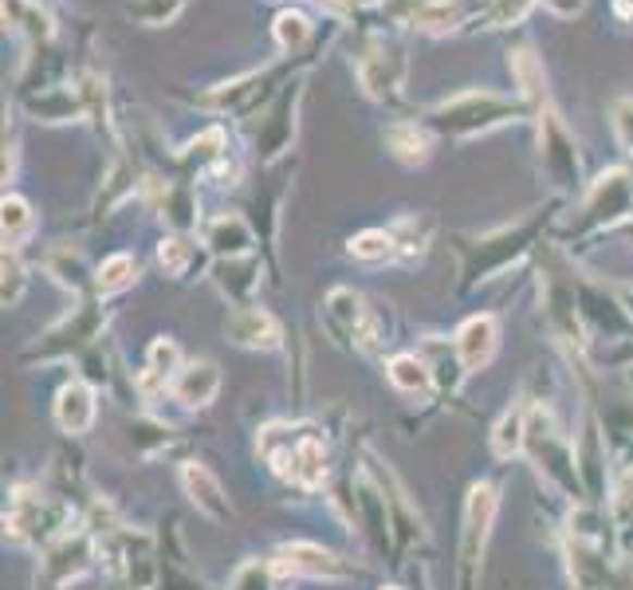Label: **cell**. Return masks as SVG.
I'll list each match as a JSON object with an SVG mask.
<instances>
[{
    "mask_svg": "<svg viewBox=\"0 0 633 590\" xmlns=\"http://www.w3.org/2000/svg\"><path fill=\"white\" fill-rule=\"evenodd\" d=\"M260 453L272 461L280 477L299 488H319L327 480V453L311 429H287V425H268L260 434Z\"/></svg>",
    "mask_w": 633,
    "mask_h": 590,
    "instance_id": "obj_1",
    "label": "cell"
},
{
    "mask_svg": "<svg viewBox=\"0 0 633 590\" xmlns=\"http://www.w3.org/2000/svg\"><path fill=\"white\" fill-rule=\"evenodd\" d=\"M520 114H523V103H511V99H504L496 91H464V95H452L449 103L433 106V126L445 130V135L469 138L508 123V118H520Z\"/></svg>",
    "mask_w": 633,
    "mask_h": 590,
    "instance_id": "obj_2",
    "label": "cell"
},
{
    "mask_svg": "<svg viewBox=\"0 0 633 590\" xmlns=\"http://www.w3.org/2000/svg\"><path fill=\"white\" fill-rule=\"evenodd\" d=\"M496 507H500L496 488L472 485L469 504H464V531H460V590H472V579H476V570H481L492 524H496Z\"/></svg>",
    "mask_w": 633,
    "mask_h": 590,
    "instance_id": "obj_3",
    "label": "cell"
},
{
    "mask_svg": "<svg viewBox=\"0 0 633 590\" xmlns=\"http://www.w3.org/2000/svg\"><path fill=\"white\" fill-rule=\"evenodd\" d=\"M532 456L539 461V468L547 473L551 485H559L562 492H579V473H574V449L555 434V425L547 414H532L528 422V445Z\"/></svg>",
    "mask_w": 633,
    "mask_h": 590,
    "instance_id": "obj_4",
    "label": "cell"
},
{
    "mask_svg": "<svg viewBox=\"0 0 633 590\" xmlns=\"http://www.w3.org/2000/svg\"><path fill=\"white\" fill-rule=\"evenodd\" d=\"M633 213V177L625 170H606L594 181L591 197L583 205V221L579 228H610Z\"/></svg>",
    "mask_w": 633,
    "mask_h": 590,
    "instance_id": "obj_5",
    "label": "cell"
},
{
    "mask_svg": "<svg viewBox=\"0 0 633 590\" xmlns=\"http://www.w3.org/2000/svg\"><path fill=\"white\" fill-rule=\"evenodd\" d=\"M539 150H543V170L551 177L555 186H574L579 181V146H574L571 130L562 126V118L551 111V106H543L539 111Z\"/></svg>",
    "mask_w": 633,
    "mask_h": 590,
    "instance_id": "obj_6",
    "label": "cell"
},
{
    "mask_svg": "<svg viewBox=\"0 0 633 590\" xmlns=\"http://www.w3.org/2000/svg\"><path fill=\"white\" fill-rule=\"evenodd\" d=\"M401 75H406V55H401L398 43H378L374 52H367L362 63H358V79H362L367 95H374V99H389V95L398 91Z\"/></svg>",
    "mask_w": 633,
    "mask_h": 590,
    "instance_id": "obj_7",
    "label": "cell"
},
{
    "mask_svg": "<svg viewBox=\"0 0 633 590\" xmlns=\"http://www.w3.org/2000/svg\"><path fill=\"white\" fill-rule=\"evenodd\" d=\"M532 228L535 225H523V228H516V233H496V237L481 240L476 256L464 260V276H469V280H488V272H500L508 260H516L523 249H528Z\"/></svg>",
    "mask_w": 633,
    "mask_h": 590,
    "instance_id": "obj_8",
    "label": "cell"
},
{
    "mask_svg": "<svg viewBox=\"0 0 633 590\" xmlns=\"http://www.w3.org/2000/svg\"><path fill=\"white\" fill-rule=\"evenodd\" d=\"M272 567L284 575H303V579H338L343 575V563L319 543H284Z\"/></svg>",
    "mask_w": 633,
    "mask_h": 590,
    "instance_id": "obj_9",
    "label": "cell"
},
{
    "mask_svg": "<svg viewBox=\"0 0 633 590\" xmlns=\"http://www.w3.org/2000/svg\"><path fill=\"white\" fill-rule=\"evenodd\" d=\"M500 347V327L492 315H472L457 331V359L464 371H484L492 363V354Z\"/></svg>",
    "mask_w": 633,
    "mask_h": 590,
    "instance_id": "obj_10",
    "label": "cell"
},
{
    "mask_svg": "<svg viewBox=\"0 0 633 590\" xmlns=\"http://www.w3.org/2000/svg\"><path fill=\"white\" fill-rule=\"evenodd\" d=\"M182 485L185 492H189V500L197 504V512L209 519H216V524H225V519H233V504H228L225 488H221V480L209 473L204 465H185L182 468Z\"/></svg>",
    "mask_w": 633,
    "mask_h": 590,
    "instance_id": "obj_11",
    "label": "cell"
},
{
    "mask_svg": "<svg viewBox=\"0 0 633 590\" xmlns=\"http://www.w3.org/2000/svg\"><path fill=\"white\" fill-rule=\"evenodd\" d=\"M174 398L185 405V410H204V405L213 402L216 390H221V371H216L209 359H201V363H189L177 371L174 378Z\"/></svg>",
    "mask_w": 633,
    "mask_h": 590,
    "instance_id": "obj_12",
    "label": "cell"
},
{
    "mask_svg": "<svg viewBox=\"0 0 633 590\" xmlns=\"http://www.w3.org/2000/svg\"><path fill=\"white\" fill-rule=\"evenodd\" d=\"M228 339L233 342H240V347H252V351H272L280 342V327H276V319L268 315L264 307H240L228 319Z\"/></svg>",
    "mask_w": 633,
    "mask_h": 590,
    "instance_id": "obj_13",
    "label": "cell"
},
{
    "mask_svg": "<svg viewBox=\"0 0 633 590\" xmlns=\"http://www.w3.org/2000/svg\"><path fill=\"white\" fill-rule=\"evenodd\" d=\"M327 319L338 335H350V339H362V342L374 339V327H370V315L362 307V296H355L350 288H335L327 296Z\"/></svg>",
    "mask_w": 633,
    "mask_h": 590,
    "instance_id": "obj_14",
    "label": "cell"
},
{
    "mask_svg": "<svg viewBox=\"0 0 633 590\" xmlns=\"http://www.w3.org/2000/svg\"><path fill=\"white\" fill-rule=\"evenodd\" d=\"M55 422H60L63 434H87L95 422V393L83 382L63 386L55 393Z\"/></svg>",
    "mask_w": 633,
    "mask_h": 590,
    "instance_id": "obj_15",
    "label": "cell"
},
{
    "mask_svg": "<svg viewBox=\"0 0 633 590\" xmlns=\"http://www.w3.org/2000/svg\"><path fill=\"white\" fill-rule=\"evenodd\" d=\"M204 240H209V249L216 252V256H228V260H240L248 249H252V228H248L245 217H216L213 225H209V233H204Z\"/></svg>",
    "mask_w": 633,
    "mask_h": 590,
    "instance_id": "obj_16",
    "label": "cell"
},
{
    "mask_svg": "<svg viewBox=\"0 0 633 590\" xmlns=\"http://www.w3.org/2000/svg\"><path fill=\"white\" fill-rule=\"evenodd\" d=\"M386 146L389 154L406 162V166H425L430 162V135L418 123H394L386 130Z\"/></svg>",
    "mask_w": 633,
    "mask_h": 590,
    "instance_id": "obj_17",
    "label": "cell"
},
{
    "mask_svg": "<svg viewBox=\"0 0 633 590\" xmlns=\"http://www.w3.org/2000/svg\"><path fill=\"white\" fill-rule=\"evenodd\" d=\"M511 75H516V84H520V91L532 99L535 106L547 103V75H543V63L535 60V52H516L511 55Z\"/></svg>",
    "mask_w": 633,
    "mask_h": 590,
    "instance_id": "obj_18",
    "label": "cell"
},
{
    "mask_svg": "<svg viewBox=\"0 0 633 590\" xmlns=\"http://www.w3.org/2000/svg\"><path fill=\"white\" fill-rule=\"evenodd\" d=\"M389 382L398 386L401 393H425L433 386V371L425 359H418V354H398V359L389 363Z\"/></svg>",
    "mask_w": 633,
    "mask_h": 590,
    "instance_id": "obj_19",
    "label": "cell"
},
{
    "mask_svg": "<svg viewBox=\"0 0 633 590\" xmlns=\"http://www.w3.org/2000/svg\"><path fill=\"white\" fill-rule=\"evenodd\" d=\"M134 280H138V260L126 256V252L102 260L99 272H95V288H99L102 296H119V291H126Z\"/></svg>",
    "mask_w": 633,
    "mask_h": 590,
    "instance_id": "obj_20",
    "label": "cell"
},
{
    "mask_svg": "<svg viewBox=\"0 0 633 590\" xmlns=\"http://www.w3.org/2000/svg\"><path fill=\"white\" fill-rule=\"evenodd\" d=\"M523 445H528V414L523 410H508L500 417V425H496V434H492V453L500 456V461H508Z\"/></svg>",
    "mask_w": 633,
    "mask_h": 590,
    "instance_id": "obj_21",
    "label": "cell"
},
{
    "mask_svg": "<svg viewBox=\"0 0 633 590\" xmlns=\"http://www.w3.org/2000/svg\"><path fill=\"white\" fill-rule=\"evenodd\" d=\"M350 256L367 260V264L394 260V256H398V240H394V233H386V228H367V233L350 237Z\"/></svg>",
    "mask_w": 633,
    "mask_h": 590,
    "instance_id": "obj_22",
    "label": "cell"
},
{
    "mask_svg": "<svg viewBox=\"0 0 633 590\" xmlns=\"http://www.w3.org/2000/svg\"><path fill=\"white\" fill-rule=\"evenodd\" d=\"M177 342H170V339H158L150 347V363H146V390H153V386H174V378H177Z\"/></svg>",
    "mask_w": 633,
    "mask_h": 590,
    "instance_id": "obj_23",
    "label": "cell"
},
{
    "mask_svg": "<svg viewBox=\"0 0 633 590\" xmlns=\"http://www.w3.org/2000/svg\"><path fill=\"white\" fill-rule=\"evenodd\" d=\"M4 21L16 32H28L32 40H48L51 36V24H48V16L36 9V0H4Z\"/></svg>",
    "mask_w": 633,
    "mask_h": 590,
    "instance_id": "obj_24",
    "label": "cell"
},
{
    "mask_svg": "<svg viewBox=\"0 0 633 590\" xmlns=\"http://www.w3.org/2000/svg\"><path fill=\"white\" fill-rule=\"evenodd\" d=\"M28 111L48 118V123H67V118H79L83 103H79V95L60 87V91H48V95H40V99H28Z\"/></svg>",
    "mask_w": 633,
    "mask_h": 590,
    "instance_id": "obj_25",
    "label": "cell"
},
{
    "mask_svg": "<svg viewBox=\"0 0 633 590\" xmlns=\"http://www.w3.org/2000/svg\"><path fill=\"white\" fill-rule=\"evenodd\" d=\"M256 264H240V260H221V268H216V284L225 288V296H233V300L245 303L248 296H252L256 288ZM245 307H252V303H245Z\"/></svg>",
    "mask_w": 633,
    "mask_h": 590,
    "instance_id": "obj_26",
    "label": "cell"
},
{
    "mask_svg": "<svg viewBox=\"0 0 633 590\" xmlns=\"http://www.w3.org/2000/svg\"><path fill=\"white\" fill-rule=\"evenodd\" d=\"M307 36H311V21H307L303 12H296V9L280 12V16H276L280 48H287V52H299V48L307 43Z\"/></svg>",
    "mask_w": 633,
    "mask_h": 590,
    "instance_id": "obj_27",
    "label": "cell"
},
{
    "mask_svg": "<svg viewBox=\"0 0 633 590\" xmlns=\"http://www.w3.org/2000/svg\"><path fill=\"white\" fill-rule=\"evenodd\" d=\"M0 213H4V249H9V244H16V240L32 228V209L21 197H4Z\"/></svg>",
    "mask_w": 633,
    "mask_h": 590,
    "instance_id": "obj_28",
    "label": "cell"
},
{
    "mask_svg": "<svg viewBox=\"0 0 633 590\" xmlns=\"http://www.w3.org/2000/svg\"><path fill=\"white\" fill-rule=\"evenodd\" d=\"M421 28L425 32H452L460 21H464V9H460L457 0H437L430 9H421Z\"/></svg>",
    "mask_w": 633,
    "mask_h": 590,
    "instance_id": "obj_29",
    "label": "cell"
},
{
    "mask_svg": "<svg viewBox=\"0 0 633 590\" xmlns=\"http://www.w3.org/2000/svg\"><path fill=\"white\" fill-rule=\"evenodd\" d=\"M189 260H194V244H189V240L170 237L158 244V264L165 268V276H185Z\"/></svg>",
    "mask_w": 633,
    "mask_h": 590,
    "instance_id": "obj_30",
    "label": "cell"
},
{
    "mask_svg": "<svg viewBox=\"0 0 633 590\" xmlns=\"http://www.w3.org/2000/svg\"><path fill=\"white\" fill-rule=\"evenodd\" d=\"M272 570H276L272 563H260V560L245 563L233 575V587L228 590H272Z\"/></svg>",
    "mask_w": 633,
    "mask_h": 590,
    "instance_id": "obj_31",
    "label": "cell"
},
{
    "mask_svg": "<svg viewBox=\"0 0 633 590\" xmlns=\"http://www.w3.org/2000/svg\"><path fill=\"white\" fill-rule=\"evenodd\" d=\"M528 9H532V0H492L484 21H488V28H508V24H520Z\"/></svg>",
    "mask_w": 633,
    "mask_h": 590,
    "instance_id": "obj_32",
    "label": "cell"
},
{
    "mask_svg": "<svg viewBox=\"0 0 633 590\" xmlns=\"http://www.w3.org/2000/svg\"><path fill=\"white\" fill-rule=\"evenodd\" d=\"M182 4L185 0H138V4H131V12L146 24H165L182 12Z\"/></svg>",
    "mask_w": 633,
    "mask_h": 590,
    "instance_id": "obj_33",
    "label": "cell"
},
{
    "mask_svg": "<svg viewBox=\"0 0 633 590\" xmlns=\"http://www.w3.org/2000/svg\"><path fill=\"white\" fill-rule=\"evenodd\" d=\"M185 150H189V158H201V162H221V158H225V135L213 126V130H204L201 138H194Z\"/></svg>",
    "mask_w": 633,
    "mask_h": 590,
    "instance_id": "obj_34",
    "label": "cell"
},
{
    "mask_svg": "<svg viewBox=\"0 0 633 590\" xmlns=\"http://www.w3.org/2000/svg\"><path fill=\"white\" fill-rule=\"evenodd\" d=\"M613 130H618V142H622V150H630V154H633V99L613 103Z\"/></svg>",
    "mask_w": 633,
    "mask_h": 590,
    "instance_id": "obj_35",
    "label": "cell"
},
{
    "mask_svg": "<svg viewBox=\"0 0 633 590\" xmlns=\"http://www.w3.org/2000/svg\"><path fill=\"white\" fill-rule=\"evenodd\" d=\"M21 288H24L21 260H16V252L4 249V303H16V300H21Z\"/></svg>",
    "mask_w": 633,
    "mask_h": 590,
    "instance_id": "obj_36",
    "label": "cell"
},
{
    "mask_svg": "<svg viewBox=\"0 0 633 590\" xmlns=\"http://www.w3.org/2000/svg\"><path fill=\"white\" fill-rule=\"evenodd\" d=\"M539 4L555 16H579L586 9V0H539Z\"/></svg>",
    "mask_w": 633,
    "mask_h": 590,
    "instance_id": "obj_37",
    "label": "cell"
},
{
    "mask_svg": "<svg viewBox=\"0 0 633 590\" xmlns=\"http://www.w3.org/2000/svg\"><path fill=\"white\" fill-rule=\"evenodd\" d=\"M319 4L331 12H350V0H319Z\"/></svg>",
    "mask_w": 633,
    "mask_h": 590,
    "instance_id": "obj_38",
    "label": "cell"
},
{
    "mask_svg": "<svg viewBox=\"0 0 633 590\" xmlns=\"http://www.w3.org/2000/svg\"><path fill=\"white\" fill-rule=\"evenodd\" d=\"M618 16H625V21H633V0H618Z\"/></svg>",
    "mask_w": 633,
    "mask_h": 590,
    "instance_id": "obj_39",
    "label": "cell"
},
{
    "mask_svg": "<svg viewBox=\"0 0 633 590\" xmlns=\"http://www.w3.org/2000/svg\"><path fill=\"white\" fill-rule=\"evenodd\" d=\"M386 590H398V587H386Z\"/></svg>",
    "mask_w": 633,
    "mask_h": 590,
    "instance_id": "obj_40",
    "label": "cell"
}]
</instances>
